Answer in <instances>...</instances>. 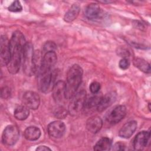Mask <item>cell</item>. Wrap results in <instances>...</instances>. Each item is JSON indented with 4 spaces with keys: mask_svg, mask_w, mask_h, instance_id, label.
I'll use <instances>...</instances> for the list:
<instances>
[{
    "mask_svg": "<svg viewBox=\"0 0 151 151\" xmlns=\"http://www.w3.org/2000/svg\"><path fill=\"white\" fill-rule=\"evenodd\" d=\"M25 44L24 35L19 31L14 32L9 40L11 57L6 65L8 71L11 74H16L19 70Z\"/></svg>",
    "mask_w": 151,
    "mask_h": 151,
    "instance_id": "obj_1",
    "label": "cell"
},
{
    "mask_svg": "<svg viewBox=\"0 0 151 151\" xmlns=\"http://www.w3.org/2000/svg\"><path fill=\"white\" fill-rule=\"evenodd\" d=\"M83 71L82 68L75 64L67 72L65 83V99H69L76 93L81 82Z\"/></svg>",
    "mask_w": 151,
    "mask_h": 151,
    "instance_id": "obj_2",
    "label": "cell"
},
{
    "mask_svg": "<svg viewBox=\"0 0 151 151\" xmlns=\"http://www.w3.org/2000/svg\"><path fill=\"white\" fill-rule=\"evenodd\" d=\"M34 51L32 44L31 42H26L23 50L22 64L24 72L28 76L35 74L34 65Z\"/></svg>",
    "mask_w": 151,
    "mask_h": 151,
    "instance_id": "obj_3",
    "label": "cell"
},
{
    "mask_svg": "<svg viewBox=\"0 0 151 151\" xmlns=\"http://www.w3.org/2000/svg\"><path fill=\"white\" fill-rule=\"evenodd\" d=\"M86 100V93L84 90H83L76 93L71 98L68 112L73 116L78 115L84 108Z\"/></svg>",
    "mask_w": 151,
    "mask_h": 151,
    "instance_id": "obj_4",
    "label": "cell"
},
{
    "mask_svg": "<svg viewBox=\"0 0 151 151\" xmlns=\"http://www.w3.org/2000/svg\"><path fill=\"white\" fill-rule=\"evenodd\" d=\"M38 86L40 90L43 93H49L52 91L55 84L56 73L51 70L44 73L38 74Z\"/></svg>",
    "mask_w": 151,
    "mask_h": 151,
    "instance_id": "obj_5",
    "label": "cell"
},
{
    "mask_svg": "<svg viewBox=\"0 0 151 151\" xmlns=\"http://www.w3.org/2000/svg\"><path fill=\"white\" fill-rule=\"evenodd\" d=\"M19 136V131L17 126L15 125H9L4 129L2 140L4 145L12 146L18 141Z\"/></svg>",
    "mask_w": 151,
    "mask_h": 151,
    "instance_id": "obj_6",
    "label": "cell"
},
{
    "mask_svg": "<svg viewBox=\"0 0 151 151\" xmlns=\"http://www.w3.org/2000/svg\"><path fill=\"white\" fill-rule=\"evenodd\" d=\"M11 57L9 41L8 38L2 35L0 40V61L1 65H7Z\"/></svg>",
    "mask_w": 151,
    "mask_h": 151,
    "instance_id": "obj_7",
    "label": "cell"
},
{
    "mask_svg": "<svg viewBox=\"0 0 151 151\" xmlns=\"http://www.w3.org/2000/svg\"><path fill=\"white\" fill-rule=\"evenodd\" d=\"M57 61V55L55 51H50L44 53L42 57L41 65L38 73V74L44 73L52 70Z\"/></svg>",
    "mask_w": 151,
    "mask_h": 151,
    "instance_id": "obj_8",
    "label": "cell"
},
{
    "mask_svg": "<svg viewBox=\"0 0 151 151\" xmlns=\"http://www.w3.org/2000/svg\"><path fill=\"white\" fill-rule=\"evenodd\" d=\"M126 114V108L124 106H117L107 115L106 120L110 124H116L124 117Z\"/></svg>",
    "mask_w": 151,
    "mask_h": 151,
    "instance_id": "obj_9",
    "label": "cell"
},
{
    "mask_svg": "<svg viewBox=\"0 0 151 151\" xmlns=\"http://www.w3.org/2000/svg\"><path fill=\"white\" fill-rule=\"evenodd\" d=\"M22 101L24 106L28 109L35 110L38 109L40 106V98L37 93L32 91H28L24 94Z\"/></svg>",
    "mask_w": 151,
    "mask_h": 151,
    "instance_id": "obj_10",
    "label": "cell"
},
{
    "mask_svg": "<svg viewBox=\"0 0 151 151\" xmlns=\"http://www.w3.org/2000/svg\"><path fill=\"white\" fill-rule=\"evenodd\" d=\"M47 130L50 136L54 138H60L65 133V126L61 121H54L48 124Z\"/></svg>",
    "mask_w": 151,
    "mask_h": 151,
    "instance_id": "obj_11",
    "label": "cell"
},
{
    "mask_svg": "<svg viewBox=\"0 0 151 151\" xmlns=\"http://www.w3.org/2000/svg\"><path fill=\"white\" fill-rule=\"evenodd\" d=\"M150 133L147 131H142L137 133L133 140L134 150H140L146 147L150 141Z\"/></svg>",
    "mask_w": 151,
    "mask_h": 151,
    "instance_id": "obj_12",
    "label": "cell"
},
{
    "mask_svg": "<svg viewBox=\"0 0 151 151\" xmlns=\"http://www.w3.org/2000/svg\"><path fill=\"white\" fill-rule=\"evenodd\" d=\"M52 97L57 103H61L65 99V83L62 80L57 81L52 90Z\"/></svg>",
    "mask_w": 151,
    "mask_h": 151,
    "instance_id": "obj_13",
    "label": "cell"
},
{
    "mask_svg": "<svg viewBox=\"0 0 151 151\" xmlns=\"http://www.w3.org/2000/svg\"><path fill=\"white\" fill-rule=\"evenodd\" d=\"M103 121L101 119L97 116H94L90 117L86 122L87 129L92 133H97L102 127Z\"/></svg>",
    "mask_w": 151,
    "mask_h": 151,
    "instance_id": "obj_14",
    "label": "cell"
},
{
    "mask_svg": "<svg viewBox=\"0 0 151 151\" xmlns=\"http://www.w3.org/2000/svg\"><path fill=\"white\" fill-rule=\"evenodd\" d=\"M137 126V124L136 121H130L122 126L119 130V135L123 138H129L136 130Z\"/></svg>",
    "mask_w": 151,
    "mask_h": 151,
    "instance_id": "obj_15",
    "label": "cell"
},
{
    "mask_svg": "<svg viewBox=\"0 0 151 151\" xmlns=\"http://www.w3.org/2000/svg\"><path fill=\"white\" fill-rule=\"evenodd\" d=\"M100 14V8L97 4L91 3L89 4L85 9V15L86 17L90 19L94 20L97 19Z\"/></svg>",
    "mask_w": 151,
    "mask_h": 151,
    "instance_id": "obj_16",
    "label": "cell"
},
{
    "mask_svg": "<svg viewBox=\"0 0 151 151\" xmlns=\"http://www.w3.org/2000/svg\"><path fill=\"white\" fill-rule=\"evenodd\" d=\"M114 94L111 93L106 94L105 96H102L99 102V104L96 108L97 110L100 112L106 109H107L111 104V103L114 101Z\"/></svg>",
    "mask_w": 151,
    "mask_h": 151,
    "instance_id": "obj_17",
    "label": "cell"
},
{
    "mask_svg": "<svg viewBox=\"0 0 151 151\" xmlns=\"http://www.w3.org/2000/svg\"><path fill=\"white\" fill-rule=\"evenodd\" d=\"M41 136V130L35 126H29L24 131L25 138L29 141L38 140Z\"/></svg>",
    "mask_w": 151,
    "mask_h": 151,
    "instance_id": "obj_18",
    "label": "cell"
},
{
    "mask_svg": "<svg viewBox=\"0 0 151 151\" xmlns=\"http://www.w3.org/2000/svg\"><path fill=\"white\" fill-rule=\"evenodd\" d=\"M80 8L77 4H73L71 8L65 13L64 19L67 22H70L74 21L78 15Z\"/></svg>",
    "mask_w": 151,
    "mask_h": 151,
    "instance_id": "obj_19",
    "label": "cell"
},
{
    "mask_svg": "<svg viewBox=\"0 0 151 151\" xmlns=\"http://www.w3.org/2000/svg\"><path fill=\"white\" fill-rule=\"evenodd\" d=\"M111 146V142L108 137L101 138L94 145V150L96 151L109 150Z\"/></svg>",
    "mask_w": 151,
    "mask_h": 151,
    "instance_id": "obj_20",
    "label": "cell"
},
{
    "mask_svg": "<svg viewBox=\"0 0 151 151\" xmlns=\"http://www.w3.org/2000/svg\"><path fill=\"white\" fill-rule=\"evenodd\" d=\"M29 109L25 106H18L14 110V117L19 120H24L27 119L29 116Z\"/></svg>",
    "mask_w": 151,
    "mask_h": 151,
    "instance_id": "obj_21",
    "label": "cell"
},
{
    "mask_svg": "<svg viewBox=\"0 0 151 151\" xmlns=\"http://www.w3.org/2000/svg\"><path fill=\"white\" fill-rule=\"evenodd\" d=\"M133 63L134 65L142 71L146 73H149L150 72V64L145 60L140 58H136L134 59Z\"/></svg>",
    "mask_w": 151,
    "mask_h": 151,
    "instance_id": "obj_22",
    "label": "cell"
},
{
    "mask_svg": "<svg viewBox=\"0 0 151 151\" xmlns=\"http://www.w3.org/2000/svg\"><path fill=\"white\" fill-rule=\"evenodd\" d=\"M102 96L99 95H96L94 96L88 100H86L85 104H84V108L87 109H91L92 108L96 107L99 104V102L101 100Z\"/></svg>",
    "mask_w": 151,
    "mask_h": 151,
    "instance_id": "obj_23",
    "label": "cell"
},
{
    "mask_svg": "<svg viewBox=\"0 0 151 151\" xmlns=\"http://www.w3.org/2000/svg\"><path fill=\"white\" fill-rule=\"evenodd\" d=\"M22 9V5L19 1H14L8 7V10L11 12H20Z\"/></svg>",
    "mask_w": 151,
    "mask_h": 151,
    "instance_id": "obj_24",
    "label": "cell"
},
{
    "mask_svg": "<svg viewBox=\"0 0 151 151\" xmlns=\"http://www.w3.org/2000/svg\"><path fill=\"white\" fill-rule=\"evenodd\" d=\"M56 49V45L54 42L48 41L47 42L43 47V51L44 53H46L47 52L50 51H55Z\"/></svg>",
    "mask_w": 151,
    "mask_h": 151,
    "instance_id": "obj_25",
    "label": "cell"
},
{
    "mask_svg": "<svg viewBox=\"0 0 151 151\" xmlns=\"http://www.w3.org/2000/svg\"><path fill=\"white\" fill-rule=\"evenodd\" d=\"M67 111L63 107H59L55 110L54 112L55 117H57L58 119H64L67 116Z\"/></svg>",
    "mask_w": 151,
    "mask_h": 151,
    "instance_id": "obj_26",
    "label": "cell"
},
{
    "mask_svg": "<svg viewBox=\"0 0 151 151\" xmlns=\"http://www.w3.org/2000/svg\"><path fill=\"white\" fill-rule=\"evenodd\" d=\"M90 90L93 94L97 93L100 89V84L97 81H93L90 85Z\"/></svg>",
    "mask_w": 151,
    "mask_h": 151,
    "instance_id": "obj_27",
    "label": "cell"
},
{
    "mask_svg": "<svg viewBox=\"0 0 151 151\" xmlns=\"http://www.w3.org/2000/svg\"><path fill=\"white\" fill-rule=\"evenodd\" d=\"M119 67L122 70H126L130 66V61L126 58H123L119 61Z\"/></svg>",
    "mask_w": 151,
    "mask_h": 151,
    "instance_id": "obj_28",
    "label": "cell"
},
{
    "mask_svg": "<svg viewBox=\"0 0 151 151\" xmlns=\"http://www.w3.org/2000/svg\"><path fill=\"white\" fill-rule=\"evenodd\" d=\"M10 94H11L10 88L8 87L5 86V87L1 88V96L2 98L7 99L10 96Z\"/></svg>",
    "mask_w": 151,
    "mask_h": 151,
    "instance_id": "obj_29",
    "label": "cell"
},
{
    "mask_svg": "<svg viewBox=\"0 0 151 151\" xmlns=\"http://www.w3.org/2000/svg\"><path fill=\"white\" fill-rule=\"evenodd\" d=\"M114 150H125V145L120 142L116 143L114 146Z\"/></svg>",
    "mask_w": 151,
    "mask_h": 151,
    "instance_id": "obj_30",
    "label": "cell"
},
{
    "mask_svg": "<svg viewBox=\"0 0 151 151\" xmlns=\"http://www.w3.org/2000/svg\"><path fill=\"white\" fill-rule=\"evenodd\" d=\"M36 150H40V151H46V150H51V149L49 148L47 146H40L36 149Z\"/></svg>",
    "mask_w": 151,
    "mask_h": 151,
    "instance_id": "obj_31",
    "label": "cell"
}]
</instances>
